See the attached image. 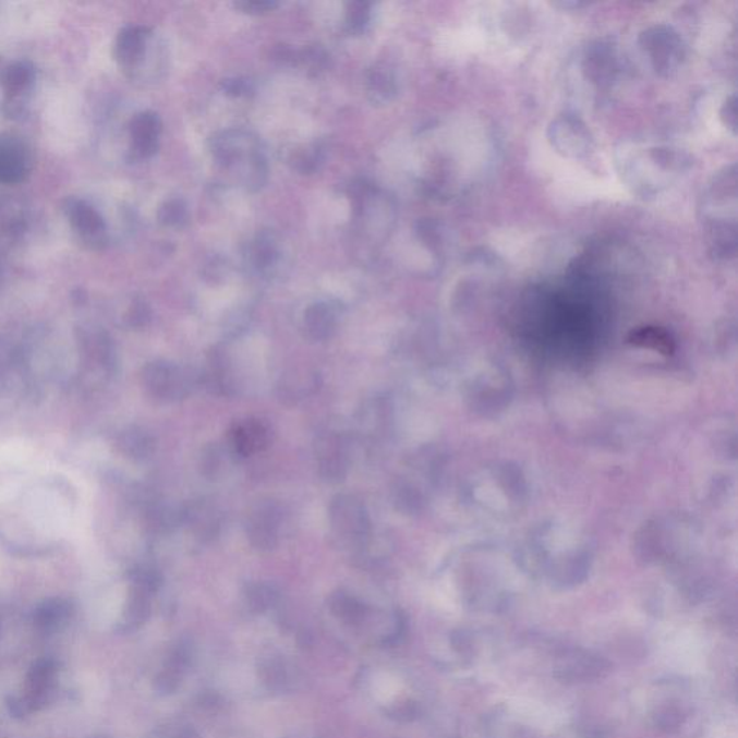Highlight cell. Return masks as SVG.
Segmentation results:
<instances>
[{"instance_id": "1", "label": "cell", "mask_w": 738, "mask_h": 738, "mask_svg": "<svg viewBox=\"0 0 738 738\" xmlns=\"http://www.w3.org/2000/svg\"><path fill=\"white\" fill-rule=\"evenodd\" d=\"M213 159L237 178L247 192L263 190L268 181V164L256 134L244 129H227L208 138Z\"/></svg>"}, {"instance_id": "2", "label": "cell", "mask_w": 738, "mask_h": 738, "mask_svg": "<svg viewBox=\"0 0 738 738\" xmlns=\"http://www.w3.org/2000/svg\"><path fill=\"white\" fill-rule=\"evenodd\" d=\"M113 57L124 77L137 84H154L167 71L162 39L146 25H128L116 35Z\"/></svg>"}, {"instance_id": "3", "label": "cell", "mask_w": 738, "mask_h": 738, "mask_svg": "<svg viewBox=\"0 0 738 738\" xmlns=\"http://www.w3.org/2000/svg\"><path fill=\"white\" fill-rule=\"evenodd\" d=\"M329 523L335 536L351 548H365L371 540L368 509L355 495L335 496L329 504Z\"/></svg>"}, {"instance_id": "4", "label": "cell", "mask_w": 738, "mask_h": 738, "mask_svg": "<svg viewBox=\"0 0 738 738\" xmlns=\"http://www.w3.org/2000/svg\"><path fill=\"white\" fill-rule=\"evenodd\" d=\"M61 209L75 239L89 252H105L109 247V223L96 205L83 196L70 195L62 201Z\"/></svg>"}, {"instance_id": "5", "label": "cell", "mask_w": 738, "mask_h": 738, "mask_svg": "<svg viewBox=\"0 0 738 738\" xmlns=\"http://www.w3.org/2000/svg\"><path fill=\"white\" fill-rule=\"evenodd\" d=\"M37 83L38 70L33 61L15 60L4 64L0 73L4 116L12 120H21L28 116Z\"/></svg>"}, {"instance_id": "6", "label": "cell", "mask_w": 738, "mask_h": 738, "mask_svg": "<svg viewBox=\"0 0 738 738\" xmlns=\"http://www.w3.org/2000/svg\"><path fill=\"white\" fill-rule=\"evenodd\" d=\"M142 384L155 400L173 402L190 396L195 377L171 361L156 360L143 366Z\"/></svg>"}, {"instance_id": "7", "label": "cell", "mask_w": 738, "mask_h": 738, "mask_svg": "<svg viewBox=\"0 0 738 738\" xmlns=\"http://www.w3.org/2000/svg\"><path fill=\"white\" fill-rule=\"evenodd\" d=\"M245 262L262 279H275L288 267L283 241L271 230L258 231L247 245Z\"/></svg>"}, {"instance_id": "8", "label": "cell", "mask_w": 738, "mask_h": 738, "mask_svg": "<svg viewBox=\"0 0 738 738\" xmlns=\"http://www.w3.org/2000/svg\"><path fill=\"white\" fill-rule=\"evenodd\" d=\"M283 511L271 499H262L254 504L245 517V534L250 544L261 552H270L279 545Z\"/></svg>"}, {"instance_id": "9", "label": "cell", "mask_w": 738, "mask_h": 738, "mask_svg": "<svg viewBox=\"0 0 738 738\" xmlns=\"http://www.w3.org/2000/svg\"><path fill=\"white\" fill-rule=\"evenodd\" d=\"M35 167L33 146L16 133H0V185H17Z\"/></svg>"}, {"instance_id": "10", "label": "cell", "mask_w": 738, "mask_h": 738, "mask_svg": "<svg viewBox=\"0 0 738 738\" xmlns=\"http://www.w3.org/2000/svg\"><path fill=\"white\" fill-rule=\"evenodd\" d=\"M164 123L156 111L143 110L134 114L129 122L128 159L131 162H145L158 154Z\"/></svg>"}, {"instance_id": "11", "label": "cell", "mask_w": 738, "mask_h": 738, "mask_svg": "<svg viewBox=\"0 0 738 738\" xmlns=\"http://www.w3.org/2000/svg\"><path fill=\"white\" fill-rule=\"evenodd\" d=\"M58 662L52 657H41L31 666L26 675L24 697L34 713L47 709L57 698Z\"/></svg>"}, {"instance_id": "12", "label": "cell", "mask_w": 738, "mask_h": 738, "mask_svg": "<svg viewBox=\"0 0 738 738\" xmlns=\"http://www.w3.org/2000/svg\"><path fill=\"white\" fill-rule=\"evenodd\" d=\"M80 352L88 365L113 373L116 368V348L113 339L97 325L78 326L75 330Z\"/></svg>"}, {"instance_id": "13", "label": "cell", "mask_w": 738, "mask_h": 738, "mask_svg": "<svg viewBox=\"0 0 738 738\" xmlns=\"http://www.w3.org/2000/svg\"><path fill=\"white\" fill-rule=\"evenodd\" d=\"M271 431L261 419H244L237 422L228 432V447L239 458H252L270 446Z\"/></svg>"}, {"instance_id": "14", "label": "cell", "mask_w": 738, "mask_h": 738, "mask_svg": "<svg viewBox=\"0 0 738 738\" xmlns=\"http://www.w3.org/2000/svg\"><path fill=\"white\" fill-rule=\"evenodd\" d=\"M317 471L324 481L339 483L348 475L349 458L346 441L342 437L326 433L317 438L316 446Z\"/></svg>"}, {"instance_id": "15", "label": "cell", "mask_w": 738, "mask_h": 738, "mask_svg": "<svg viewBox=\"0 0 738 738\" xmlns=\"http://www.w3.org/2000/svg\"><path fill=\"white\" fill-rule=\"evenodd\" d=\"M195 539L209 543L222 527V513L213 500L198 499L183 505V525Z\"/></svg>"}, {"instance_id": "16", "label": "cell", "mask_w": 738, "mask_h": 738, "mask_svg": "<svg viewBox=\"0 0 738 738\" xmlns=\"http://www.w3.org/2000/svg\"><path fill=\"white\" fill-rule=\"evenodd\" d=\"M338 303L319 301L312 303L303 313L302 329L304 337L312 342H324L337 332L339 322Z\"/></svg>"}, {"instance_id": "17", "label": "cell", "mask_w": 738, "mask_h": 738, "mask_svg": "<svg viewBox=\"0 0 738 738\" xmlns=\"http://www.w3.org/2000/svg\"><path fill=\"white\" fill-rule=\"evenodd\" d=\"M31 230V211L24 201L9 198L0 201V243L16 244Z\"/></svg>"}, {"instance_id": "18", "label": "cell", "mask_w": 738, "mask_h": 738, "mask_svg": "<svg viewBox=\"0 0 738 738\" xmlns=\"http://www.w3.org/2000/svg\"><path fill=\"white\" fill-rule=\"evenodd\" d=\"M366 97L373 106H386L396 98L398 83L390 65L377 62L368 70L365 77Z\"/></svg>"}, {"instance_id": "19", "label": "cell", "mask_w": 738, "mask_h": 738, "mask_svg": "<svg viewBox=\"0 0 738 738\" xmlns=\"http://www.w3.org/2000/svg\"><path fill=\"white\" fill-rule=\"evenodd\" d=\"M74 615V605L66 598H48L35 608L33 621L35 629L43 634L58 632Z\"/></svg>"}, {"instance_id": "20", "label": "cell", "mask_w": 738, "mask_h": 738, "mask_svg": "<svg viewBox=\"0 0 738 738\" xmlns=\"http://www.w3.org/2000/svg\"><path fill=\"white\" fill-rule=\"evenodd\" d=\"M116 447L124 458L141 462L155 453L156 440L145 428L133 426L119 433Z\"/></svg>"}, {"instance_id": "21", "label": "cell", "mask_w": 738, "mask_h": 738, "mask_svg": "<svg viewBox=\"0 0 738 738\" xmlns=\"http://www.w3.org/2000/svg\"><path fill=\"white\" fill-rule=\"evenodd\" d=\"M150 593L131 585L126 605L123 608L122 620L119 624L120 632H133L149 619L152 605Z\"/></svg>"}, {"instance_id": "22", "label": "cell", "mask_w": 738, "mask_h": 738, "mask_svg": "<svg viewBox=\"0 0 738 738\" xmlns=\"http://www.w3.org/2000/svg\"><path fill=\"white\" fill-rule=\"evenodd\" d=\"M319 387L317 375L308 371H290L285 377H281L279 392L281 400L298 402L312 396Z\"/></svg>"}, {"instance_id": "23", "label": "cell", "mask_w": 738, "mask_h": 738, "mask_svg": "<svg viewBox=\"0 0 738 738\" xmlns=\"http://www.w3.org/2000/svg\"><path fill=\"white\" fill-rule=\"evenodd\" d=\"M326 155H328L326 142L316 141L311 145L301 147V149L293 150L289 164L292 165L293 171L298 173L313 174L319 171L322 165L325 164Z\"/></svg>"}, {"instance_id": "24", "label": "cell", "mask_w": 738, "mask_h": 738, "mask_svg": "<svg viewBox=\"0 0 738 738\" xmlns=\"http://www.w3.org/2000/svg\"><path fill=\"white\" fill-rule=\"evenodd\" d=\"M330 610L334 615L347 624L360 625L368 616V607L360 598L352 596L343 590L334 593L329 601Z\"/></svg>"}, {"instance_id": "25", "label": "cell", "mask_w": 738, "mask_h": 738, "mask_svg": "<svg viewBox=\"0 0 738 738\" xmlns=\"http://www.w3.org/2000/svg\"><path fill=\"white\" fill-rule=\"evenodd\" d=\"M147 525L156 534H169L183 525V507L156 504L147 511Z\"/></svg>"}, {"instance_id": "26", "label": "cell", "mask_w": 738, "mask_h": 738, "mask_svg": "<svg viewBox=\"0 0 738 738\" xmlns=\"http://www.w3.org/2000/svg\"><path fill=\"white\" fill-rule=\"evenodd\" d=\"M156 217H158L160 226L172 228V230H182L190 223V207L181 196H172V198L165 199L159 205Z\"/></svg>"}, {"instance_id": "27", "label": "cell", "mask_w": 738, "mask_h": 738, "mask_svg": "<svg viewBox=\"0 0 738 738\" xmlns=\"http://www.w3.org/2000/svg\"><path fill=\"white\" fill-rule=\"evenodd\" d=\"M346 31L349 35H362L373 22V4L368 2H348L346 4Z\"/></svg>"}, {"instance_id": "28", "label": "cell", "mask_w": 738, "mask_h": 738, "mask_svg": "<svg viewBox=\"0 0 738 738\" xmlns=\"http://www.w3.org/2000/svg\"><path fill=\"white\" fill-rule=\"evenodd\" d=\"M297 65H301L308 75H320L329 70V52L322 45H307L298 51Z\"/></svg>"}, {"instance_id": "29", "label": "cell", "mask_w": 738, "mask_h": 738, "mask_svg": "<svg viewBox=\"0 0 738 738\" xmlns=\"http://www.w3.org/2000/svg\"><path fill=\"white\" fill-rule=\"evenodd\" d=\"M391 499L397 509L407 513L418 511L420 503H422V496H420L419 491L411 483L404 481L394 483Z\"/></svg>"}, {"instance_id": "30", "label": "cell", "mask_w": 738, "mask_h": 738, "mask_svg": "<svg viewBox=\"0 0 738 738\" xmlns=\"http://www.w3.org/2000/svg\"><path fill=\"white\" fill-rule=\"evenodd\" d=\"M129 579H131V585L145 590V592L150 594L158 592L164 580L159 570H156V568L152 566L134 567L133 570L129 572Z\"/></svg>"}, {"instance_id": "31", "label": "cell", "mask_w": 738, "mask_h": 738, "mask_svg": "<svg viewBox=\"0 0 738 738\" xmlns=\"http://www.w3.org/2000/svg\"><path fill=\"white\" fill-rule=\"evenodd\" d=\"M152 311L149 304L142 298H133L124 312L123 322L128 328L142 329L149 325Z\"/></svg>"}, {"instance_id": "32", "label": "cell", "mask_w": 738, "mask_h": 738, "mask_svg": "<svg viewBox=\"0 0 738 738\" xmlns=\"http://www.w3.org/2000/svg\"><path fill=\"white\" fill-rule=\"evenodd\" d=\"M247 597L250 605L257 608V610H262V608L273 605V602L276 601L277 593L270 585L258 583L250 585Z\"/></svg>"}, {"instance_id": "33", "label": "cell", "mask_w": 738, "mask_h": 738, "mask_svg": "<svg viewBox=\"0 0 738 738\" xmlns=\"http://www.w3.org/2000/svg\"><path fill=\"white\" fill-rule=\"evenodd\" d=\"M221 450L216 445L205 447L201 456V473L207 477H216L221 472Z\"/></svg>"}, {"instance_id": "34", "label": "cell", "mask_w": 738, "mask_h": 738, "mask_svg": "<svg viewBox=\"0 0 738 738\" xmlns=\"http://www.w3.org/2000/svg\"><path fill=\"white\" fill-rule=\"evenodd\" d=\"M221 89L226 96L234 98L253 96L254 92H256V87H254L252 80L245 77L222 80Z\"/></svg>"}, {"instance_id": "35", "label": "cell", "mask_w": 738, "mask_h": 738, "mask_svg": "<svg viewBox=\"0 0 738 738\" xmlns=\"http://www.w3.org/2000/svg\"><path fill=\"white\" fill-rule=\"evenodd\" d=\"M234 8L247 15H266L279 8L276 0H240L234 3Z\"/></svg>"}, {"instance_id": "36", "label": "cell", "mask_w": 738, "mask_h": 738, "mask_svg": "<svg viewBox=\"0 0 738 738\" xmlns=\"http://www.w3.org/2000/svg\"><path fill=\"white\" fill-rule=\"evenodd\" d=\"M7 709L13 718L22 719L34 714L28 700L24 695H11L7 698Z\"/></svg>"}, {"instance_id": "37", "label": "cell", "mask_w": 738, "mask_h": 738, "mask_svg": "<svg viewBox=\"0 0 738 738\" xmlns=\"http://www.w3.org/2000/svg\"><path fill=\"white\" fill-rule=\"evenodd\" d=\"M0 286H2V268H0Z\"/></svg>"}, {"instance_id": "38", "label": "cell", "mask_w": 738, "mask_h": 738, "mask_svg": "<svg viewBox=\"0 0 738 738\" xmlns=\"http://www.w3.org/2000/svg\"><path fill=\"white\" fill-rule=\"evenodd\" d=\"M3 65L4 64H3L2 60H0V73H2Z\"/></svg>"}, {"instance_id": "39", "label": "cell", "mask_w": 738, "mask_h": 738, "mask_svg": "<svg viewBox=\"0 0 738 738\" xmlns=\"http://www.w3.org/2000/svg\"><path fill=\"white\" fill-rule=\"evenodd\" d=\"M89 738H111V737L97 736V737H89Z\"/></svg>"}, {"instance_id": "40", "label": "cell", "mask_w": 738, "mask_h": 738, "mask_svg": "<svg viewBox=\"0 0 738 738\" xmlns=\"http://www.w3.org/2000/svg\"><path fill=\"white\" fill-rule=\"evenodd\" d=\"M298 738V737H297ZM301 738H308V737H301Z\"/></svg>"}]
</instances>
